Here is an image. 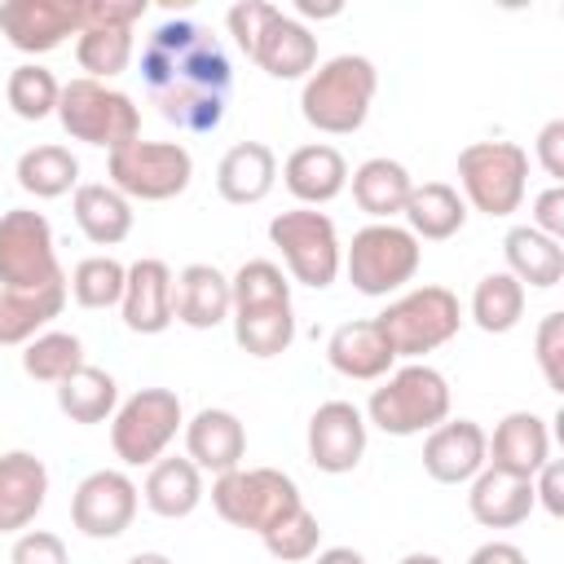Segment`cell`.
Returning <instances> with one entry per match:
<instances>
[{"mask_svg":"<svg viewBox=\"0 0 564 564\" xmlns=\"http://www.w3.org/2000/svg\"><path fill=\"white\" fill-rule=\"evenodd\" d=\"M379 93V70L361 53H339L313 66V75L300 88V115L308 128L326 137H348L370 119Z\"/></svg>","mask_w":564,"mask_h":564,"instance_id":"cell-1","label":"cell"},{"mask_svg":"<svg viewBox=\"0 0 564 564\" xmlns=\"http://www.w3.org/2000/svg\"><path fill=\"white\" fill-rule=\"evenodd\" d=\"M449 379L427 361H405L379 379L361 414L383 436H423L449 419Z\"/></svg>","mask_w":564,"mask_h":564,"instance_id":"cell-2","label":"cell"},{"mask_svg":"<svg viewBox=\"0 0 564 564\" xmlns=\"http://www.w3.org/2000/svg\"><path fill=\"white\" fill-rule=\"evenodd\" d=\"M419 264H423V242L397 220H370L344 247V273L352 282V291H361L370 300L405 291L414 282Z\"/></svg>","mask_w":564,"mask_h":564,"instance_id":"cell-3","label":"cell"},{"mask_svg":"<svg viewBox=\"0 0 564 564\" xmlns=\"http://www.w3.org/2000/svg\"><path fill=\"white\" fill-rule=\"evenodd\" d=\"M529 189V150L516 141H471L458 150V194L489 220L520 212Z\"/></svg>","mask_w":564,"mask_h":564,"instance_id":"cell-4","label":"cell"},{"mask_svg":"<svg viewBox=\"0 0 564 564\" xmlns=\"http://www.w3.org/2000/svg\"><path fill=\"white\" fill-rule=\"evenodd\" d=\"M375 322H379L383 339L392 344L397 361L401 357L419 361L463 330V304L449 286L427 282V286H414V291H401L397 300H388V308Z\"/></svg>","mask_w":564,"mask_h":564,"instance_id":"cell-5","label":"cell"},{"mask_svg":"<svg viewBox=\"0 0 564 564\" xmlns=\"http://www.w3.org/2000/svg\"><path fill=\"white\" fill-rule=\"evenodd\" d=\"M57 123L66 128L70 141L97 145L106 154L141 137V110H137V101L123 88L101 84V79H84V75L70 79V84H62Z\"/></svg>","mask_w":564,"mask_h":564,"instance_id":"cell-6","label":"cell"},{"mask_svg":"<svg viewBox=\"0 0 564 564\" xmlns=\"http://www.w3.org/2000/svg\"><path fill=\"white\" fill-rule=\"evenodd\" d=\"M269 242L282 256V273L300 286L326 291L344 269V242L326 212L317 207H291L269 220Z\"/></svg>","mask_w":564,"mask_h":564,"instance_id":"cell-7","label":"cell"},{"mask_svg":"<svg viewBox=\"0 0 564 564\" xmlns=\"http://www.w3.org/2000/svg\"><path fill=\"white\" fill-rule=\"evenodd\" d=\"M212 507L225 524L247 533H269L295 507H304L300 485L278 467H234L212 476Z\"/></svg>","mask_w":564,"mask_h":564,"instance_id":"cell-8","label":"cell"},{"mask_svg":"<svg viewBox=\"0 0 564 564\" xmlns=\"http://www.w3.org/2000/svg\"><path fill=\"white\" fill-rule=\"evenodd\" d=\"M110 185L128 203H167L189 189L194 181V154L181 141H128L106 154Z\"/></svg>","mask_w":564,"mask_h":564,"instance_id":"cell-9","label":"cell"},{"mask_svg":"<svg viewBox=\"0 0 564 564\" xmlns=\"http://www.w3.org/2000/svg\"><path fill=\"white\" fill-rule=\"evenodd\" d=\"M181 427L185 410L172 388H137L110 419V449L123 467H150L167 454Z\"/></svg>","mask_w":564,"mask_h":564,"instance_id":"cell-10","label":"cell"},{"mask_svg":"<svg viewBox=\"0 0 564 564\" xmlns=\"http://www.w3.org/2000/svg\"><path fill=\"white\" fill-rule=\"evenodd\" d=\"M62 260L53 225L35 207H13L0 216V286L9 291H48L62 286Z\"/></svg>","mask_w":564,"mask_h":564,"instance_id":"cell-11","label":"cell"},{"mask_svg":"<svg viewBox=\"0 0 564 564\" xmlns=\"http://www.w3.org/2000/svg\"><path fill=\"white\" fill-rule=\"evenodd\" d=\"M137 507H141L137 480L119 467H97L70 494V524L93 542H115L132 529Z\"/></svg>","mask_w":564,"mask_h":564,"instance_id":"cell-12","label":"cell"},{"mask_svg":"<svg viewBox=\"0 0 564 564\" xmlns=\"http://www.w3.org/2000/svg\"><path fill=\"white\" fill-rule=\"evenodd\" d=\"M366 441H370V423L366 414L352 405V401H322L313 414H308V432H304V445H308V463L326 476H344L361 463L366 454Z\"/></svg>","mask_w":564,"mask_h":564,"instance_id":"cell-13","label":"cell"},{"mask_svg":"<svg viewBox=\"0 0 564 564\" xmlns=\"http://www.w3.org/2000/svg\"><path fill=\"white\" fill-rule=\"evenodd\" d=\"M0 35L26 57L53 53L66 35H79L75 0H9L0 4Z\"/></svg>","mask_w":564,"mask_h":564,"instance_id":"cell-14","label":"cell"},{"mask_svg":"<svg viewBox=\"0 0 564 564\" xmlns=\"http://www.w3.org/2000/svg\"><path fill=\"white\" fill-rule=\"evenodd\" d=\"M123 326L132 335H163L176 317H172V269L159 256H141L128 264V282H123V300H119Z\"/></svg>","mask_w":564,"mask_h":564,"instance_id":"cell-15","label":"cell"},{"mask_svg":"<svg viewBox=\"0 0 564 564\" xmlns=\"http://www.w3.org/2000/svg\"><path fill=\"white\" fill-rule=\"evenodd\" d=\"M185 458L207 476H225L234 467H242L247 458V427L234 410L225 405H203L189 423H185Z\"/></svg>","mask_w":564,"mask_h":564,"instance_id":"cell-16","label":"cell"},{"mask_svg":"<svg viewBox=\"0 0 564 564\" xmlns=\"http://www.w3.org/2000/svg\"><path fill=\"white\" fill-rule=\"evenodd\" d=\"M546 458H551V427L533 410L502 414L494 436H485V467H498V471L533 480Z\"/></svg>","mask_w":564,"mask_h":564,"instance_id":"cell-17","label":"cell"},{"mask_svg":"<svg viewBox=\"0 0 564 564\" xmlns=\"http://www.w3.org/2000/svg\"><path fill=\"white\" fill-rule=\"evenodd\" d=\"M485 427L476 419H445L423 441V471L436 485H467L485 467Z\"/></svg>","mask_w":564,"mask_h":564,"instance_id":"cell-18","label":"cell"},{"mask_svg":"<svg viewBox=\"0 0 564 564\" xmlns=\"http://www.w3.org/2000/svg\"><path fill=\"white\" fill-rule=\"evenodd\" d=\"M48 502V467L31 449L0 454V533H22Z\"/></svg>","mask_w":564,"mask_h":564,"instance_id":"cell-19","label":"cell"},{"mask_svg":"<svg viewBox=\"0 0 564 564\" xmlns=\"http://www.w3.org/2000/svg\"><path fill=\"white\" fill-rule=\"evenodd\" d=\"M326 361L335 375L344 379H357V383H379L392 366H397V352L392 344L383 339L379 322L375 317H357V322H339L326 339Z\"/></svg>","mask_w":564,"mask_h":564,"instance_id":"cell-20","label":"cell"},{"mask_svg":"<svg viewBox=\"0 0 564 564\" xmlns=\"http://www.w3.org/2000/svg\"><path fill=\"white\" fill-rule=\"evenodd\" d=\"M234 313L229 278L216 264H185L172 273V317L189 330H216Z\"/></svg>","mask_w":564,"mask_h":564,"instance_id":"cell-21","label":"cell"},{"mask_svg":"<svg viewBox=\"0 0 564 564\" xmlns=\"http://www.w3.org/2000/svg\"><path fill=\"white\" fill-rule=\"evenodd\" d=\"M533 480L498 471V467H480L467 480V511L480 529H516L533 516Z\"/></svg>","mask_w":564,"mask_h":564,"instance_id":"cell-22","label":"cell"},{"mask_svg":"<svg viewBox=\"0 0 564 564\" xmlns=\"http://www.w3.org/2000/svg\"><path fill=\"white\" fill-rule=\"evenodd\" d=\"M282 185L300 198V207H322L348 189V159L326 141L295 145L282 163Z\"/></svg>","mask_w":564,"mask_h":564,"instance_id":"cell-23","label":"cell"},{"mask_svg":"<svg viewBox=\"0 0 564 564\" xmlns=\"http://www.w3.org/2000/svg\"><path fill=\"white\" fill-rule=\"evenodd\" d=\"M251 62L269 75V79H308L313 66H317V35L291 18V13H273L269 26L260 31L256 48H251Z\"/></svg>","mask_w":564,"mask_h":564,"instance_id":"cell-24","label":"cell"},{"mask_svg":"<svg viewBox=\"0 0 564 564\" xmlns=\"http://www.w3.org/2000/svg\"><path fill=\"white\" fill-rule=\"evenodd\" d=\"M278 185V154L264 141H238L216 163V194L234 207L264 203Z\"/></svg>","mask_w":564,"mask_h":564,"instance_id":"cell-25","label":"cell"},{"mask_svg":"<svg viewBox=\"0 0 564 564\" xmlns=\"http://www.w3.org/2000/svg\"><path fill=\"white\" fill-rule=\"evenodd\" d=\"M141 498H145V507H150L154 516H163V520H185V516H194L198 502L207 498L203 471H198L185 454H172V458L163 454L159 463H150L145 485H141Z\"/></svg>","mask_w":564,"mask_h":564,"instance_id":"cell-26","label":"cell"},{"mask_svg":"<svg viewBox=\"0 0 564 564\" xmlns=\"http://www.w3.org/2000/svg\"><path fill=\"white\" fill-rule=\"evenodd\" d=\"M70 212L93 247H115L132 234V203L110 181H79V189L70 194Z\"/></svg>","mask_w":564,"mask_h":564,"instance_id":"cell-27","label":"cell"},{"mask_svg":"<svg viewBox=\"0 0 564 564\" xmlns=\"http://www.w3.org/2000/svg\"><path fill=\"white\" fill-rule=\"evenodd\" d=\"M348 185H352V203L370 220H392V216L405 212V198L414 189V176H410L405 163H397L388 154H375V159H366V163L352 167Z\"/></svg>","mask_w":564,"mask_h":564,"instance_id":"cell-28","label":"cell"},{"mask_svg":"<svg viewBox=\"0 0 564 564\" xmlns=\"http://www.w3.org/2000/svg\"><path fill=\"white\" fill-rule=\"evenodd\" d=\"M405 229L419 242H445L454 234H463L467 225V203L449 181H414L410 198H405Z\"/></svg>","mask_w":564,"mask_h":564,"instance_id":"cell-29","label":"cell"},{"mask_svg":"<svg viewBox=\"0 0 564 564\" xmlns=\"http://www.w3.org/2000/svg\"><path fill=\"white\" fill-rule=\"evenodd\" d=\"M502 256H507V273L529 291H551L564 282V247L546 234H538L533 225H511L502 238Z\"/></svg>","mask_w":564,"mask_h":564,"instance_id":"cell-30","label":"cell"},{"mask_svg":"<svg viewBox=\"0 0 564 564\" xmlns=\"http://www.w3.org/2000/svg\"><path fill=\"white\" fill-rule=\"evenodd\" d=\"M234 322V344L247 357H282L295 344V308L291 300H273V304H238L229 313Z\"/></svg>","mask_w":564,"mask_h":564,"instance_id":"cell-31","label":"cell"},{"mask_svg":"<svg viewBox=\"0 0 564 564\" xmlns=\"http://www.w3.org/2000/svg\"><path fill=\"white\" fill-rule=\"evenodd\" d=\"M66 308V282L48 291H9L0 286V348H26L40 330L53 326Z\"/></svg>","mask_w":564,"mask_h":564,"instance_id":"cell-32","label":"cell"},{"mask_svg":"<svg viewBox=\"0 0 564 564\" xmlns=\"http://www.w3.org/2000/svg\"><path fill=\"white\" fill-rule=\"evenodd\" d=\"M57 410L70 423H79V427H93V423L115 419V410H119V383H115V375L84 361L75 375H66L57 383Z\"/></svg>","mask_w":564,"mask_h":564,"instance_id":"cell-33","label":"cell"},{"mask_svg":"<svg viewBox=\"0 0 564 564\" xmlns=\"http://www.w3.org/2000/svg\"><path fill=\"white\" fill-rule=\"evenodd\" d=\"M13 176L31 198H62V194L79 189V159L66 145L44 141V145H31V150L18 154Z\"/></svg>","mask_w":564,"mask_h":564,"instance_id":"cell-34","label":"cell"},{"mask_svg":"<svg viewBox=\"0 0 564 564\" xmlns=\"http://www.w3.org/2000/svg\"><path fill=\"white\" fill-rule=\"evenodd\" d=\"M524 300H529V291H524L507 269H498V273H485V278L476 282L467 313H471V322H476L485 335H507V330L520 326Z\"/></svg>","mask_w":564,"mask_h":564,"instance_id":"cell-35","label":"cell"},{"mask_svg":"<svg viewBox=\"0 0 564 564\" xmlns=\"http://www.w3.org/2000/svg\"><path fill=\"white\" fill-rule=\"evenodd\" d=\"M132 53H137L132 26H88L75 35V62H79L84 79L110 84L115 75H123L132 66Z\"/></svg>","mask_w":564,"mask_h":564,"instance_id":"cell-36","label":"cell"},{"mask_svg":"<svg viewBox=\"0 0 564 564\" xmlns=\"http://www.w3.org/2000/svg\"><path fill=\"white\" fill-rule=\"evenodd\" d=\"M84 366V339L75 335V330H40L26 348H22V370H26V379H35V383H62L66 375H75Z\"/></svg>","mask_w":564,"mask_h":564,"instance_id":"cell-37","label":"cell"},{"mask_svg":"<svg viewBox=\"0 0 564 564\" xmlns=\"http://www.w3.org/2000/svg\"><path fill=\"white\" fill-rule=\"evenodd\" d=\"M57 97H62V84H57V75H53L48 66H40V62H18V66L9 70L4 101H9V110H13L18 119L40 123V119L57 115Z\"/></svg>","mask_w":564,"mask_h":564,"instance_id":"cell-38","label":"cell"},{"mask_svg":"<svg viewBox=\"0 0 564 564\" xmlns=\"http://www.w3.org/2000/svg\"><path fill=\"white\" fill-rule=\"evenodd\" d=\"M150 97H154L159 115L167 123H176L181 132H216L225 123V97H216V93H203L189 84H167Z\"/></svg>","mask_w":564,"mask_h":564,"instance_id":"cell-39","label":"cell"},{"mask_svg":"<svg viewBox=\"0 0 564 564\" xmlns=\"http://www.w3.org/2000/svg\"><path fill=\"white\" fill-rule=\"evenodd\" d=\"M123 282H128V264H119L115 256H84L70 269L66 291L79 308H115L123 300Z\"/></svg>","mask_w":564,"mask_h":564,"instance_id":"cell-40","label":"cell"},{"mask_svg":"<svg viewBox=\"0 0 564 564\" xmlns=\"http://www.w3.org/2000/svg\"><path fill=\"white\" fill-rule=\"evenodd\" d=\"M260 542H264V551L273 560L304 564V560H313L322 551V524H317V516L308 507H295L286 520H278L269 533H260Z\"/></svg>","mask_w":564,"mask_h":564,"instance_id":"cell-41","label":"cell"},{"mask_svg":"<svg viewBox=\"0 0 564 564\" xmlns=\"http://www.w3.org/2000/svg\"><path fill=\"white\" fill-rule=\"evenodd\" d=\"M229 291H234V308L238 304H273V300H291V278L273 260H247L229 278Z\"/></svg>","mask_w":564,"mask_h":564,"instance_id":"cell-42","label":"cell"},{"mask_svg":"<svg viewBox=\"0 0 564 564\" xmlns=\"http://www.w3.org/2000/svg\"><path fill=\"white\" fill-rule=\"evenodd\" d=\"M533 357L551 392H564V313H546L533 330Z\"/></svg>","mask_w":564,"mask_h":564,"instance_id":"cell-43","label":"cell"},{"mask_svg":"<svg viewBox=\"0 0 564 564\" xmlns=\"http://www.w3.org/2000/svg\"><path fill=\"white\" fill-rule=\"evenodd\" d=\"M273 13H278V4H269V0H238V4L225 13V26H229L238 53L251 57V48H256V40H260V31L269 26Z\"/></svg>","mask_w":564,"mask_h":564,"instance_id":"cell-44","label":"cell"},{"mask_svg":"<svg viewBox=\"0 0 564 564\" xmlns=\"http://www.w3.org/2000/svg\"><path fill=\"white\" fill-rule=\"evenodd\" d=\"M79 31L88 26H137L145 18V0H75Z\"/></svg>","mask_w":564,"mask_h":564,"instance_id":"cell-45","label":"cell"},{"mask_svg":"<svg viewBox=\"0 0 564 564\" xmlns=\"http://www.w3.org/2000/svg\"><path fill=\"white\" fill-rule=\"evenodd\" d=\"M9 564H70V555H66V542L57 533H48V529H22L13 538Z\"/></svg>","mask_w":564,"mask_h":564,"instance_id":"cell-46","label":"cell"},{"mask_svg":"<svg viewBox=\"0 0 564 564\" xmlns=\"http://www.w3.org/2000/svg\"><path fill=\"white\" fill-rule=\"evenodd\" d=\"M529 225L546 238H564V185H546L538 198H533V212H529Z\"/></svg>","mask_w":564,"mask_h":564,"instance_id":"cell-47","label":"cell"},{"mask_svg":"<svg viewBox=\"0 0 564 564\" xmlns=\"http://www.w3.org/2000/svg\"><path fill=\"white\" fill-rule=\"evenodd\" d=\"M533 154H538L542 172L551 176V185H560V181H564V119H551V123L538 132Z\"/></svg>","mask_w":564,"mask_h":564,"instance_id":"cell-48","label":"cell"},{"mask_svg":"<svg viewBox=\"0 0 564 564\" xmlns=\"http://www.w3.org/2000/svg\"><path fill=\"white\" fill-rule=\"evenodd\" d=\"M533 502L546 516H564V467H560V458H546L542 471L533 476Z\"/></svg>","mask_w":564,"mask_h":564,"instance_id":"cell-49","label":"cell"},{"mask_svg":"<svg viewBox=\"0 0 564 564\" xmlns=\"http://www.w3.org/2000/svg\"><path fill=\"white\" fill-rule=\"evenodd\" d=\"M467 564H529V555H524L516 542L489 538V542H480V546L467 555Z\"/></svg>","mask_w":564,"mask_h":564,"instance_id":"cell-50","label":"cell"},{"mask_svg":"<svg viewBox=\"0 0 564 564\" xmlns=\"http://www.w3.org/2000/svg\"><path fill=\"white\" fill-rule=\"evenodd\" d=\"M313 564H366V555L352 551V546H322V551L313 555Z\"/></svg>","mask_w":564,"mask_h":564,"instance_id":"cell-51","label":"cell"},{"mask_svg":"<svg viewBox=\"0 0 564 564\" xmlns=\"http://www.w3.org/2000/svg\"><path fill=\"white\" fill-rule=\"evenodd\" d=\"M123 564H172L163 551H137V555H128Z\"/></svg>","mask_w":564,"mask_h":564,"instance_id":"cell-52","label":"cell"},{"mask_svg":"<svg viewBox=\"0 0 564 564\" xmlns=\"http://www.w3.org/2000/svg\"><path fill=\"white\" fill-rule=\"evenodd\" d=\"M397 564H445L441 555H432V551H410V555H401Z\"/></svg>","mask_w":564,"mask_h":564,"instance_id":"cell-53","label":"cell"}]
</instances>
